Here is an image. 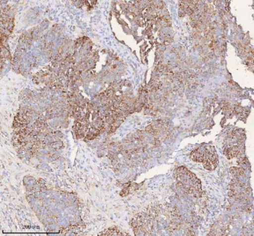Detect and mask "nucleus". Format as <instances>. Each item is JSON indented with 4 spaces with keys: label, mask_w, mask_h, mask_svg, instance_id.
<instances>
[{
    "label": "nucleus",
    "mask_w": 254,
    "mask_h": 236,
    "mask_svg": "<svg viewBox=\"0 0 254 236\" xmlns=\"http://www.w3.org/2000/svg\"><path fill=\"white\" fill-rule=\"evenodd\" d=\"M190 157L194 161L203 163L205 169L208 171H214L219 163L215 149L207 145L192 151Z\"/></svg>",
    "instance_id": "nucleus-2"
},
{
    "label": "nucleus",
    "mask_w": 254,
    "mask_h": 236,
    "mask_svg": "<svg viewBox=\"0 0 254 236\" xmlns=\"http://www.w3.org/2000/svg\"><path fill=\"white\" fill-rule=\"evenodd\" d=\"M99 236H128V234L114 227V228H109L106 231L100 233Z\"/></svg>",
    "instance_id": "nucleus-3"
},
{
    "label": "nucleus",
    "mask_w": 254,
    "mask_h": 236,
    "mask_svg": "<svg viewBox=\"0 0 254 236\" xmlns=\"http://www.w3.org/2000/svg\"><path fill=\"white\" fill-rule=\"evenodd\" d=\"M177 179L180 188L186 193L195 197L202 196L201 182L185 166H180L177 169Z\"/></svg>",
    "instance_id": "nucleus-1"
}]
</instances>
